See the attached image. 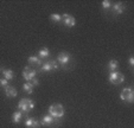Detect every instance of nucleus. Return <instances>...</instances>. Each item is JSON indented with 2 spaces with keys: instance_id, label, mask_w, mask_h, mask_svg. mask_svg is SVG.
I'll list each match as a JSON object with an SVG mask.
<instances>
[{
  "instance_id": "20e7f679",
  "label": "nucleus",
  "mask_w": 134,
  "mask_h": 128,
  "mask_svg": "<svg viewBox=\"0 0 134 128\" xmlns=\"http://www.w3.org/2000/svg\"><path fill=\"white\" fill-rule=\"evenodd\" d=\"M125 80V76L121 73H118V71H114V73L109 74V82L111 84H120L122 83Z\"/></svg>"
},
{
  "instance_id": "4468645a",
  "label": "nucleus",
  "mask_w": 134,
  "mask_h": 128,
  "mask_svg": "<svg viewBox=\"0 0 134 128\" xmlns=\"http://www.w3.org/2000/svg\"><path fill=\"white\" fill-rule=\"evenodd\" d=\"M29 62H30V64H35V65H42L41 58L37 57V56H30V57H29Z\"/></svg>"
},
{
  "instance_id": "6ab92c4d",
  "label": "nucleus",
  "mask_w": 134,
  "mask_h": 128,
  "mask_svg": "<svg viewBox=\"0 0 134 128\" xmlns=\"http://www.w3.org/2000/svg\"><path fill=\"white\" fill-rule=\"evenodd\" d=\"M50 19L52 20V21L59 23V21H62V15L58 14V13H52V14L50 15Z\"/></svg>"
},
{
  "instance_id": "0eeeda50",
  "label": "nucleus",
  "mask_w": 134,
  "mask_h": 128,
  "mask_svg": "<svg viewBox=\"0 0 134 128\" xmlns=\"http://www.w3.org/2000/svg\"><path fill=\"white\" fill-rule=\"evenodd\" d=\"M36 74H37V71L33 70V69H31L30 66H26V68H24V71H23V77L25 78L27 82H30L32 78L36 77Z\"/></svg>"
},
{
  "instance_id": "412c9836",
  "label": "nucleus",
  "mask_w": 134,
  "mask_h": 128,
  "mask_svg": "<svg viewBox=\"0 0 134 128\" xmlns=\"http://www.w3.org/2000/svg\"><path fill=\"white\" fill-rule=\"evenodd\" d=\"M0 85H1V87H7L8 81L6 80V78H1V80H0Z\"/></svg>"
},
{
  "instance_id": "ddd939ff",
  "label": "nucleus",
  "mask_w": 134,
  "mask_h": 128,
  "mask_svg": "<svg viewBox=\"0 0 134 128\" xmlns=\"http://www.w3.org/2000/svg\"><path fill=\"white\" fill-rule=\"evenodd\" d=\"M1 73H3V75H4V78H6L7 81H11L14 77V73H13L12 70H10V69H4Z\"/></svg>"
},
{
  "instance_id": "b1692460",
  "label": "nucleus",
  "mask_w": 134,
  "mask_h": 128,
  "mask_svg": "<svg viewBox=\"0 0 134 128\" xmlns=\"http://www.w3.org/2000/svg\"><path fill=\"white\" fill-rule=\"evenodd\" d=\"M0 70H1V71H3V70H4V69H3V66H0Z\"/></svg>"
},
{
  "instance_id": "39448f33",
  "label": "nucleus",
  "mask_w": 134,
  "mask_h": 128,
  "mask_svg": "<svg viewBox=\"0 0 134 128\" xmlns=\"http://www.w3.org/2000/svg\"><path fill=\"white\" fill-rule=\"evenodd\" d=\"M55 69H58V64L56 60H50V62H45L42 64L41 71H51L55 70Z\"/></svg>"
},
{
  "instance_id": "7ed1b4c3",
  "label": "nucleus",
  "mask_w": 134,
  "mask_h": 128,
  "mask_svg": "<svg viewBox=\"0 0 134 128\" xmlns=\"http://www.w3.org/2000/svg\"><path fill=\"white\" fill-rule=\"evenodd\" d=\"M120 97H121V100L125 101V102L132 103V102H133V97H134V95H133V89H132L131 87L122 89L121 94H120Z\"/></svg>"
},
{
  "instance_id": "423d86ee",
  "label": "nucleus",
  "mask_w": 134,
  "mask_h": 128,
  "mask_svg": "<svg viewBox=\"0 0 134 128\" xmlns=\"http://www.w3.org/2000/svg\"><path fill=\"white\" fill-rule=\"evenodd\" d=\"M62 21H63L64 25L68 26V27H72V26H75V24H76L75 18H74L72 15L68 14V13H64V14L62 15Z\"/></svg>"
},
{
  "instance_id": "1a4fd4ad",
  "label": "nucleus",
  "mask_w": 134,
  "mask_h": 128,
  "mask_svg": "<svg viewBox=\"0 0 134 128\" xmlns=\"http://www.w3.org/2000/svg\"><path fill=\"white\" fill-rule=\"evenodd\" d=\"M55 121H56V119L52 118V116L49 114V115H45V116H43V118H42L41 123L43 126H51V125H53V123H55Z\"/></svg>"
},
{
  "instance_id": "f257e3e1",
  "label": "nucleus",
  "mask_w": 134,
  "mask_h": 128,
  "mask_svg": "<svg viewBox=\"0 0 134 128\" xmlns=\"http://www.w3.org/2000/svg\"><path fill=\"white\" fill-rule=\"evenodd\" d=\"M49 113L52 118L55 119H58V118H62L64 115V108L63 105L59 104V103H55V104H51L49 107Z\"/></svg>"
},
{
  "instance_id": "9d476101",
  "label": "nucleus",
  "mask_w": 134,
  "mask_h": 128,
  "mask_svg": "<svg viewBox=\"0 0 134 128\" xmlns=\"http://www.w3.org/2000/svg\"><path fill=\"white\" fill-rule=\"evenodd\" d=\"M25 125H26V127H30V128H38L39 127V122H38L36 119H33V118H27L26 119Z\"/></svg>"
},
{
  "instance_id": "f3484780",
  "label": "nucleus",
  "mask_w": 134,
  "mask_h": 128,
  "mask_svg": "<svg viewBox=\"0 0 134 128\" xmlns=\"http://www.w3.org/2000/svg\"><path fill=\"white\" fill-rule=\"evenodd\" d=\"M23 89H24V90H25L27 94H32V91H33V85L31 84L30 82H26L25 84L23 85Z\"/></svg>"
},
{
  "instance_id": "dca6fc26",
  "label": "nucleus",
  "mask_w": 134,
  "mask_h": 128,
  "mask_svg": "<svg viewBox=\"0 0 134 128\" xmlns=\"http://www.w3.org/2000/svg\"><path fill=\"white\" fill-rule=\"evenodd\" d=\"M21 118H23V113H21V112H15L12 116V121L14 123H19L21 120Z\"/></svg>"
},
{
  "instance_id": "5701e85b",
  "label": "nucleus",
  "mask_w": 134,
  "mask_h": 128,
  "mask_svg": "<svg viewBox=\"0 0 134 128\" xmlns=\"http://www.w3.org/2000/svg\"><path fill=\"white\" fill-rule=\"evenodd\" d=\"M128 62H129V65H131V68H133V66H134V58L133 57H129Z\"/></svg>"
},
{
  "instance_id": "4be33fe9",
  "label": "nucleus",
  "mask_w": 134,
  "mask_h": 128,
  "mask_svg": "<svg viewBox=\"0 0 134 128\" xmlns=\"http://www.w3.org/2000/svg\"><path fill=\"white\" fill-rule=\"evenodd\" d=\"M30 83L33 85V87H36V85H38V84H39V82H38V80H37V78H36V77H35V78H32V80L30 81Z\"/></svg>"
},
{
  "instance_id": "6e6552de",
  "label": "nucleus",
  "mask_w": 134,
  "mask_h": 128,
  "mask_svg": "<svg viewBox=\"0 0 134 128\" xmlns=\"http://www.w3.org/2000/svg\"><path fill=\"white\" fill-rule=\"evenodd\" d=\"M71 57L70 55H69L68 52H61L58 55V58H57V60H58V63L61 64V65H65V64H68L69 62H70Z\"/></svg>"
},
{
  "instance_id": "a211bd4d",
  "label": "nucleus",
  "mask_w": 134,
  "mask_h": 128,
  "mask_svg": "<svg viewBox=\"0 0 134 128\" xmlns=\"http://www.w3.org/2000/svg\"><path fill=\"white\" fill-rule=\"evenodd\" d=\"M38 55H39V58H46L49 55H50V51H49L46 48H44V49H42V50H39Z\"/></svg>"
},
{
  "instance_id": "f03ea898",
  "label": "nucleus",
  "mask_w": 134,
  "mask_h": 128,
  "mask_svg": "<svg viewBox=\"0 0 134 128\" xmlns=\"http://www.w3.org/2000/svg\"><path fill=\"white\" fill-rule=\"evenodd\" d=\"M18 108L20 109L24 113H27V112L32 110L35 108V103L32 100H29V98H23L20 100V102L18 103Z\"/></svg>"
},
{
  "instance_id": "2eb2a0df",
  "label": "nucleus",
  "mask_w": 134,
  "mask_h": 128,
  "mask_svg": "<svg viewBox=\"0 0 134 128\" xmlns=\"http://www.w3.org/2000/svg\"><path fill=\"white\" fill-rule=\"evenodd\" d=\"M113 10H114V12H115V13H118V14H121V13L124 12L125 7H124V5H122L121 3H116L115 5H113Z\"/></svg>"
},
{
  "instance_id": "f8f14e48",
  "label": "nucleus",
  "mask_w": 134,
  "mask_h": 128,
  "mask_svg": "<svg viewBox=\"0 0 134 128\" xmlns=\"http://www.w3.org/2000/svg\"><path fill=\"white\" fill-rule=\"evenodd\" d=\"M118 68H119V62L118 60H109L108 62V69L110 70V73H114V71H116Z\"/></svg>"
},
{
  "instance_id": "9b49d317",
  "label": "nucleus",
  "mask_w": 134,
  "mask_h": 128,
  "mask_svg": "<svg viewBox=\"0 0 134 128\" xmlns=\"http://www.w3.org/2000/svg\"><path fill=\"white\" fill-rule=\"evenodd\" d=\"M5 94H6V96H8V97H15L18 93H17L14 87L7 85V87H5Z\"/></svg>"
},
{
  "instance_id": "aec40b11",
  "label": "nucleus",
  "mask_w": 134,
  "mask_h": 128,
  "mask_svg": "<svg viewBox=\"0 0 134 128\" xmlns=\"http://www.w3.org/2000/svg\"><path fill=\"white\" fill-rule=\"evenodd\" d=\"M102 7H103L104 10H108V8L111 7V3L109 0H103V1H102Z\"/></svg>"
}]
</instances>
